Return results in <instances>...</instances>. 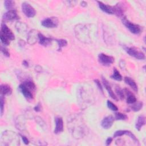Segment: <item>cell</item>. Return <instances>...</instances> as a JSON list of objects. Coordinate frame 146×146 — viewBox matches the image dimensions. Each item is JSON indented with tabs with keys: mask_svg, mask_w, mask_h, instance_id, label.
Listing matches in <instances>:
<instances>
[{
	"mask_svg": "<svg viewBox=\"0 0 146 146\" xmlns=\"http://www.w3.org/2000/svg\"><path fill=\"white\" fill-rule=\"evenodd\" d=\"M2 145H19V139L18 135L11 131H6L3 132L1 137Z\"/></svg>",
	"mask_w": 146,
	"mask_h": 146,
	"instance_id": "1",
	"label": "cell"
},
{
	"mask_svg": "<svg viewBox=\"0 0 146 146\" xmlns=\"http://www.w3.org/2000/svg\"><path fill=\"white\" fill-rule=\"evenodd\" d=\"M121 19L123 24L126 27L127 29H128V30L131 33L134 34H140L141 33L142 29L139 25L130 22L125 17H124Z\"/></svg>",
	"mask_w": 146,
	"mask_h": 146,
	"instance_id": "2",
	"label": "cell"
},
{
	"mask_svg": "<svg viewBox=\"0 0 146 146\" xmlns=\"http://www.w3.org/2000/svg\"><path fill=\"white\" fill-rule=\"evenodd\" d=\"M124 50L131 56L139 60H144L145 58L144 54L133 47H124Z\"/></svg>",
	"mask_w": 146,
	"mask_h": 146,
	"instance_id": "3",
	"label": "cell"
},
{
	"mask_svg": "<svg viewBox=\"0 0 146 146\" xmlns=\"http://www.w3.org/2000/svg\"><path fill=\"white\" fill-rule=\"evenodd\" d=\"M41 25L43 27L48 29L56 28L59 25V20L55 17H47L42 21Z\"/></svg>",
	"mask_w": 146,
	"mask_h": 146,
	"instance_id": "4",
	"label": "cell"
},
{
	"mask_svg": "<svg viewBox=\"0 0 146 146\" xmlns=\"http://www.w3.org/2000/svg\"><path fill=\"white\" fill-rule=\"evenodd\" d=\"M22 11L23 14L28 18H33L36 15L35 9L29 3L24 2L22 3Z\"/></svg>",
	"mask_w": 146,
	"mask_h": 146,
	"instance_id": "5",
	"label": "cell"
},
{
	"mask_svg": "<svg viewBox=\"0 0 146 146\" xmlns=\"http://www.w3.org/2000/svg\"><path fill=\"white\" fill-rule=\"evenodd\" d=\"M98 61L104 66H109L114 62L115 59L112 56L108 55L104 53H100L98 55Z\"/></svg>",
	"mask_w": 146,
	"mask_h": 146,
	"instance_id": "6",
	"label": "cell"
},
{
	"mask_svg": "<svg viewBox=\"0 0 146 146\" xmlns=\"http://www.w3.org/2000/svg\"><path fill=\"white\" fill-rule=\"evenodd\" d=\"M10 40H13L15 39V35L12 31L8 27V26L5 24H1V34Z\"/></svg>",
	"mask_w": 146,
	"mask_h": 146,
	"instance_id": "7",
	"label": "cell"
},
{
	"mask_svg": "<svg viewBox=\"0 0 146 146\" xmlns=\"http://www.w3.org/2000/svg\"><path fill=\"white\" fill-rule=\"evenodd\" d=\"M124 135H128V136L129 137H130L131 139H132L136 144H137L138 145H140L139 143V140H138V139H137V137L135 136V135H134L132 132H131V131H128V130H118V131H116L113 133V137H117L121 136Z\"/></svg>",
	"mask_w": 146,
	"mask_h": 146,
	"instance_id": "8",
	"label": "cell"
},
{
	"mask_svg": "<svg viewBox=\"0 0 146 146\" xmlns=\"http://www.w3.org/2000/svg\"><path fill=\"white\" fill-rule=\"evenodd\" d=\"M19 17L15 10H9L3 14L2 19L5 21H11L19 19Z\"/></svg>",
	"mask_w": 146,
	"mask_h": 146,
	"instance_id": "9",
	"label": "cell"
},
{
	"mask_svg": "<svg viewBox=\"0 0 146 146\" xmlns=\"http://www.w3.org/2000/svg\"><path fill=\"white\" fill-rule=\"evenodd\" d=\"M115 121V117L112 115L106 116L101 121V126L103 129H108L111 128L113 122Z\"/></svg>",
	"mask_w": 146,
	"mask_h": 146,
	"instance_id": "10",
	"label": "cell"
},
{
	"mask_svg": "<svg viewBox=\"0 0 146 146\" xmlns=\"http://www.w3.org/2000/svg\"><path fill=\"white\" fill-rule=\"evenodd\" d=\"M38 35H39V32H38V31H36L35 29L31 30L29 32L28 35H27V40L28 43L30 45L34 44L39 39Z\"/></svg>",
	"mask_w": 146,
	"mask_h": 146,
	"instance_id": "11",
	"label": "cell"
},
{
	"mask_svg": "<svg viewBox=\"0 0 146 146\" xmlns=\"http://www.w3.org/2000/svg\"><path fill=\"white\" fill-rule=\"evenodd\" d=\"M19 90L21 92L23 96L28 100H31L34 99L33 94L30 90L27 88L25 86H24L22 83H21L19 86Z\"/></svg>",
	"mask_w": 146,
	"mask_h": 146,
	"instance_id": "12",
	"label": "cell"
},
{
	"mask_svg": "<svg viewBox=\"0 0 146 146\" xmlns=\"http://www.w3.org/2000/svg\"><path fill=\"white\" fill-rule=\"evenodd\" d=\"M102 82L103 84V86H104L105 88L106 89L109 96L114 100L115 101H117L118 100V98L116 96V95L115 94V93L113 92V90H112V88L110 86V84H109V82H108V80L104 77H102Z\"/></svg>",
	"mask_w": 146,
	"mask_h": 146,
	"instance_id": "13",
	"label": "cell"
},
{
	"mask_svg": "<svg viewBox=\"0 0 146 146\" xmlns=\"http://www.w3.org/2000/svg\"><path fill=\"white\" fill-rule=\"evenodd\" d=\"M55 127L54 131V133L59 134L62 133L63 131V129H64L63 120L62 117L60 116L56 117L55 119Z\"/></svg>",
	"mask_w": 146,
	"mask_h": 146,
	"instance_id": "14",
	"label": "cell"
},
{
	"mask_svg": "<svg viewBox=\"0 0 146 146\" xmlns=\"http://www.w3.org/2000/svg\"><path fill=\"white\" fill-rule=\"evenodd\" d=\"M99 7L100 9L103 12L108 14H113V6L104 4L102 2L98 1Z\"/></svg>",
	"mask_w": 146,
	"mask_h": 146,
	"instance_id": "15",
	"label": "cell"
},
{
	"mask_svg": "<svg viewBox=\"0 0 146 146\" xmlns=\"http://www.w3.org/2000/svg\"><path fill=\"white\" fill-rule=\"evenodd\" d=\"M123 90H124V95H125L127 96V99H126L127 103L132 104L137 101L136 96L128 89L124 88Z\"/></svg>",
	"mask_w": 146,
	"mask_h": 146,
	"instance_id": "16",
	"label": "cell"
},
{
	"mask_svg": "<svg viewBox=\"0 0 146 146\" xmlns=\"http://www.w3.org/2000/svg\"><path fill=\"white\" fill-rule=\"evenodd\" d=\"M38 40H39V43L40 44L44 46H47L49 44H50L52 42V39L50 38H48L45 36L44 35H43L42 33H39V35H38Z\"/></svg>",
	"mask_w": 146,
	"mask_h": 146,
	"instance_id": "17",
	"label": "cell"
},
{
	"mask_svg": "<svg viewBox=\"0 0 146 146\" xmlns=\"http://www.w3.org/2000/svg\"><path fill=\"white\" fill-rule=\"evenodd\" d=\"M145 124V117L144 115H140L137 117L136 123H135V128L136 129L140 131L142 127Z\"/></svg>",
	"mask_w": 146,
	"mask_h": 146,
	"instance_id": "18",
	"label": "cell"
},
{
	"mask_svg": "<svg viewBox=\"0 0 146 146\" xmlns=\"http://www.w3.org/2000/svg\"><path fill=\"white\" fill-rule=\"evenodd\" d=\"M1 95L2 96H6V95H10L12 94V88L11 87L6 84H3L1 85Z\"/></svg>",
	"mask_w": 146,
	"mask_h": 146,
	"instance_id": "19",
	"label": "cell"
},
{
	"mask_svg": "<svg viewBox=\"0 0 146 146\" xmlns=\"http://www.w3.org/2000/svg\"><path fill=\"white\" fill-rule=\"evenodd\" d=\"M113 14H115L118 17L123 18L124 16V9L120 5V3H117L116 5L113 6Z\"/></svg>",
	"mask_w": 146,
	"mask_h": 146,
	"instance_id": "20",
	"label": "cell"
},
{
	"mask_svg": "<svg viewBox=\"0 0 146 146\" xmlns=\"http://www.w3.org/2000/svg\"><path fill=\"white\" fill-rule=\"evenodd\" d=\"M124 80L125 83L127 85L131 87V88H132L133 91H135V92H137L138 91L137 85V84L136 83L135 81L133 79H132L130 77L125 76V77H124Z\"/></svg>",
	"mask_w": 146,
	"mask_h": 146,
	"instance_id": "21",
	"label": "cell"
},
{
	"mask_svg": "<svg viewBox=\"0 0 146 146\" xmlns=\"http://www.w3.org/2000/svg\"><path fill=\"white\" fill-rule=\"evenodd\" d=\"M15 29L19 33H24L27 30V25L22 22L18 21L15 23Z\"/></svg>",
	"mask_w": 146,
	"mask_h": 146,
	"instance_id": "22",
	"label": "cell"
},
{
	"mask_svg": "<svg viewBox=\"0 0 146 146\" xmlns=\"http://www.w3.org/2000/svg\"><path fill=\"white\" fill-rule=\"evenodd\" d=\"M111 78L117 81H121L123 79L121 75L116 68H114L113 70V73L111 75Z\"/></svg>",
	"mask_w": 146,
	"mask_h": 146,
	"instance_id": "23",
	"label": "cell"
},
{
	"mask_svg": "<svg viewBox=\"0 0 146 146\" xmlns=\"http://www.w3.org/2000/svg\"><path fill=\"white\" fill-rule=\"evenodd\" d=\"M132 104V106L131 107V109L134 112L139 111L143 108V103L142 102H136L135 103Z\"/></svg>",
	"mask_w": 146,
	"mask_h": 146,
	"instance_id": "24",
	"label": "cell"
},
{
	"mask_svg": "<svg viewBox=\"0 0 146 146\" xmlns=\"http://www.w3.org/2000/svg\"><path fill=\"white\" fill-rule=\"evenodd\" d=\"M22 84L25 86L27 88H28L29 90H30L31 91H34L35 90L36 87L34 84V83L30 80H27L24 81Z\"/></svg>",
	"mask_w": 146,
	"mask_h": 146,
	"instance_id": "25",
	"label": "cell"
},
{
	"mask_svg": "<svg viewBox=\"0 0 146 146\" xmlns=\"http://www.w3.org/2000/svg\"><path fill=\"white\" fill-rule=\"evenodd\" d=\"M15 2L11 0H6L4 2V6L5 8L9 10H14L15 8Z\"/></svg>",
	"mask_w": 146,
	"mask_h": 146,
	"instance_id": "26",
	"label": "cell"
},
{
	"mask_svg": "<svg viewBox=\"0 0 146 146\" xmlns=\"http://www.w3.org/2000/svg\"><path fill=\"white\" fill-rule=\"evenodd\" d=\"M55 41L58 43V51H61L63 47H66L67 45V41L66 39H55Z\"/></svg>",
	"mask_w": 146,
	"mask_h": 146,
	"instance_id": "27",
	"label": "cell"
},
{
	"mask_svg": "<svg viewBox=\"0 0 146 146\" xmlns=\"http://www.w3.org/2000/svg\"><path fill=\"white\" fill-rule=\"evenodd\" d=\"M16 126L19 130H22L25 128V121L23 118H20V116H18L17 119Z\"/></svg>",
	"mask_w": 146,
	"mask_h": 146,
	"instance_id": "28",
	"label": "cell"
},
{
	"mask_svg": "<svg viewBox=\"0 0 146 146\" xmlns=\"http://www.w3.org/2000/svg\"><path fill=\"white\" fill-rule=\"evenodd\" d=\"M115 120H125L128 119V116L126 114L121 112H116L115 113Z\"/></svg>",
	"mask_w": 146,
	"mask_h": 146,
	"instance_id": "29",
	"label": "cell"
},
{
	"mask_svg": "<svg viewBox=\"0 0 146 146\" xmlns=\"http://www.w3.org/2000/svg\"><path fill=\"white\" fill-rule=\"evenodd\" d=\"M115 91L116 93V96L117 97L118 96L119 99H120V100H123L124 98V90H122L120 87H116L115 88Z\"/></svg>",
	"mask_w": 146,
	"mask_h": 146,
	"instance_id": "30",
	"label": "cell"
},
{
	"mask_svg": "<svg viewBox=\"0 0 146 146\" xmlns=\"http://www.w3.org/2000/svg\"><path fill=\"white\" fill-rule=\"evenodd\" d=\"M107 106L108 108L110 110H111V111H117L118 110L117 107L113 103H112L110 100H107Z\"/></svg>",
	"mask_w": 146,
	"mask_h": 146,
	"instance_id": "31",
	"label": "cell"
},
{
	"mask_svg": "<svg viewBox=\"0 0 146 146\" xmlns=\"http://www.w3.org/2000/svg\"><path fill=\"white\" fill-rule=\"evenodd\" d=\"M0 39L2 44L3 46H8L10 44V40H9L7 38H6L5 36H3L2 34H0Z\"/></svg>",
	"mask_w": 146,
	"mask_h": 146,
	"instance_id": "32",
	"label": "cell"
},
{
	"mask_svg": "<svg viewBox=\"0 0 146 146\" xmlns=\"http://www.w3.org/2000/svg\"><path fill=\"white\" fill-rule=\"evenodd\" d=\"M1 51L2 53L4 55V56H5L6 57L10 56V52H9L8 49L6 47H5V46L2 45L1 46Z\"/></svg>",
	"mask_w": 146,
	"mask_h": 146,
	"instance_id": "33",
	"label": "cell"
},
{
	"mask_svg": "<svg viewBox=\"0 0 146 146\" xmlns=\"http://www.w3.org/2000/svg\"><path fill=\"white\" fill-rule=\"evenodd\" d=\"M4 105H5V101L3 96L1 95L0 98V106H1V116H2L3 111H4Z\"/></svg>",
	"mask_w": 146,
	"mask_h": 146,
	"instance_id": "34",
	"label": "cell"
},
{
	"mask_svg": "<svg viewBox=\"0 0 146 146\" xmlns=\"http://www.w3.org/2000/svg\"><path fill=\"white\" fill-rule=\"evenodd\" d=\"M94 83H95V84L96 85L97 87L98 88V89L100 90V91L102 92V93L103 94H104V91H103V86L102 85V84L100 83V82L98 80V79H95L94 80Z\"/></svg>",
	"mask_w": 146,
	"mask_h": 146,
	"instance_id": "35",
	"label": "cell"
},
{
	"mask_svg": "<svg viewBox=\"0 0 146 146\" xmlns=\"http://www.w3.org/2000/svg\"><path fill=\"white\" fill-rule=\"evenodd\" d=\"M34 110L36 112H40L42 110V106L41 104L40 103H38L34 107Z\"/></svg>",
	"mask_w": 146,
	"mask_h": 146,
	"instance_id": "36",
	"label": "cell"
},
{
	"mask_svg": "<svg viewBox=\"0 0 146 146\" xmlns=\"http://www.w3.org/2000/svg\"><path fill=\"white\" fill-rule=\"evenodd\" d=\"M21 137H22V139L23 140V143L25 144V145H28L29 144V139L25 136H23V135H21Z\"/></svg>",
	"mask_w": 146,
	"mask_h": 146,
	"instance_id": "37",
	"label": "cell"
},
{
	"mask_svg": "<svg viewBox=\"0 0 146 146\" xmlns=\"http://www.w3.org/2000/svg\"><path fill=\"white\" fill-rule=\"evenodd\" d=\"M112 140H113L112 137H108L106 141V145H110V144H111L112 141Z\"/></svg>",
	"mask_w": 146,
	"mask_h": 146,
	"instance_id": "38",
	"label": "cell"
},
{
	"mask_svg": "<svg viewBox=\"0 0 146 146\" xmlns=\"http://www.w3.org/2000/svg\"><path fill=\"white\" fill-rule=\"evenodd\" d=\"M65 3H68V5L73 6L72 5H75L77 3V1H66Z\"/></svg>",
	"mask_w": 146,
	"mask_h": 146,
	"instance_id": "39",
	"label": "cell"
},
{
	"mask_svg": "<svg viewBox=\"0 0 146 146\" xmlns=\"http://www.w3.org/2000/svg\"><path fill=\"white\" fill-rule=\"evenodd\" d=\"M22 64H23L24 66H25L26 67H29V62H28L26 60H24L23 61Z\"/></svg>",
	"mask_w": 146,
	"mask_h": 146,
	"instance_id": "40",
	"label": "cell"
},
{
	"mask_svg": "<svg viewBox=\"0 0 146 146\" xmlns=\"http://www.w3.org/2000/svg\"><path fill=\"white\" fill-rule=\"evenodd\" d=\"M80 5H81V6H82V7H86V6H87V3L86 2H85V1H82V2H81V3H80Z\"/></svg>",
	"mask_w": 146,
	"mask_h": 146,
	"instance_id": "41",
	"label": "cell"
}]
</instances>
